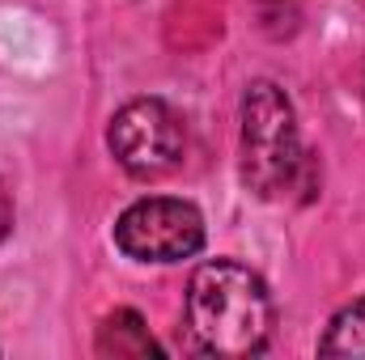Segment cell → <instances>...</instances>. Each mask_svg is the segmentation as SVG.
I'll return each instance as SVG.
<instances>
[{
    "instance_id": "1",
    "label": "cell",
    "mask_w": 365,
    "mask_h": 360,
    "mask_svg": "<svg viewBox=\"0 0 365 360\" xmlns=\"http://www.w3.org/2000/svg\"><path fill=\"white\" fill-rule=\"evenodd\" d=\"M276 305L264 275L234 259H212L191 271L187 331L208 356H259L272 339Z\"/></svg>"
},
{
    "instance_id": "2",
    "label": "cell",
    "mask_w": 365,
    "mask_h": 360,
    "mask_svg": "<svg viewBox=\"0 0 365 360\" xmlns=\"http://www.w3.org/2000/svg\"><path fill=\"white\" fill-rule=\"evenodd\" d=\"M238 119H242V136H238L242 186L255 199H284L289 191H297L310 170V153L302 149L289 93L276 81H251L242 93Z\"/></svg>"
},
{
    "instance_id": "3",
    "label": "cell",
    "mask_w": 365,
    "mask_h": 360,
    "mask_svg": "<svg viewBox=\"0 0 365 360\" xmlns=\"http://www.w3.org/2000/svg\"><path fill=\"white\" fill-rule=\"evenodd\" d=\"M182 119L162 97H136L110 115L106 149L132 179H162L182 162Z\"/></svg>"
},
{
    "instance_id": "4",
    "label": "cell",
    "mask_w": 365,
    "mask_h": 360,
    "mask_svg": "<svg viewBox=\"0 0 365 360\" xmlns=\"http://www.w3.org/2000/svg\"><path fill=\"white\" fill-rule=\"evenodd\" d=\"M115 246L136 263H182L204 246V216L195 203L149 195L119 212Z\"/></svg>"
},
{
    "instance_id": "5",
    "label": "cell",
    "mask_w": 365,
    "mask_h": 360,
    "mask_svg": "<svg viewBox=\"0 0 365 360\" xmlns=\"http://www.w3.org/2000/svg\"><path fill=\"white\" fill-rule=\"evenodd\" d=\"M98 352L102 356H158L162 348L153 344V335L136 309H115L98 327Z\"/></svg>"
},
{
    "instance_id": "6",
    "label": "cell",
    "mask_w": 365,
    "mask_h": 360,
    "mask_svg": "<svg viewBox=\"0 0 365 360\" xmlns=\"http://www.w3.org/2000/svg\"><path fill=\"white\" fill-rule=\"evenodd\" d=\"M319 356H365V297L344 305L327 322V331L319 339Z\"/></svg>"
},
{
    "instance_id": "7",
    "label": "cell",
    "mask_w": 365,
    "mask_h": 360,
    "mask_svg": "<svg viewBox=\"0 0 365 360\" xmlns=\"http://www.w3.org/2000/svg\"><path fill=\"white\" fill-rule=\"evenodd\" d=\"M13 233V199H9V191H4V182H0V242Z\"/></svg>"
}]
</instances>
